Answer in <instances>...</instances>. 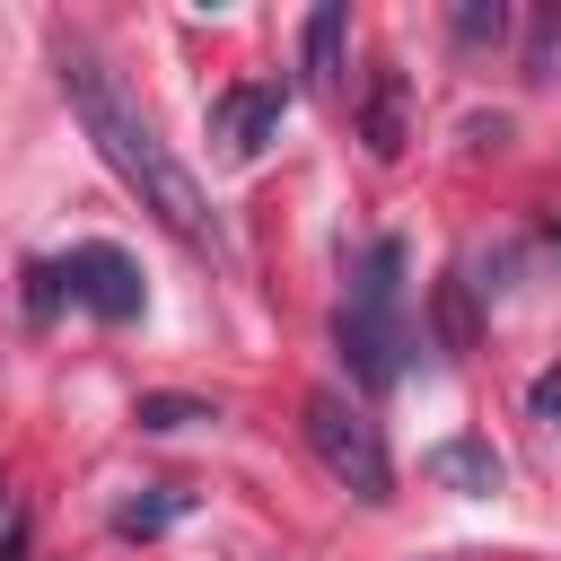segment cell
I'll list each match as a JSON object with an SVG mask.
<instances>
[{
  "mask_svg": "<svg viewBox=\"0 0 561 561\" xmlns=\"http://www.w3.org/2000/svg\"><path fill=\"white\" fill-rule=\"evenodd\" d=\"M61 96H70V114H79V131L96 140V158L140 193V210H149L175 245L210 254V245H219V219H210L202 184L184 175V158L158 140V123L140 114V96H131V88L88 53V44H61Z\"/></svg>",
  "mask_w": 561,
  "mask_h": 561,
  "instance_id": "1",
  "label": "cell"
},
{
  "mask_svg": "<svg viewBox=\"0 0 561 561\" xmlns=\"http://www.w3.org/2000/svg\"><path fill=\"white\" fill-rule=\"evenodd\" d=\"M333 333H342V359H351V377H359L368 394L403 377V245H394V237H377V245L359 254V280H351Z\"/></svg>",
  "mask_w": 561,
  "mask_h": 561,
  "instance_id": "2",
  "label": "cell"
},
{
  "mask_svg": "<svg viewBox=\"0 0 561 561\" xmlns=\"http://www.w3.org/2000/svg\"><path fill=\"white\" fill-rule=\"evenodd\" d=\"M307 447H316V465L351 491V500H394V456H386V438H377V421L351 403V394H333V386H316L307 394Z\"/></svg>",
  "mask_w": 561,
  "mask_h": 561,
  "instance_id": "3",
  "label": "cell"
},
{
  "mask_svg": "<svg viewBox=\"0 0 561 561\" xmlns=\"http://www.w3.org/2000/svg\"><path fill=\"white\" fill-rule=\"evenodd\" d=\"M26 280H35V307L70 298V307H88V316H105V324H131V316H140V263H131L123 245H105V237L70 245L61 263H35Z\"/></svg>",
  "mask_w": 561,
  "mask_h": 561,
  "instance_id": "4",
  "label": "cell"
},
{
  "mask_svg": "<svg viewBox=\"0 0 561 561\" xmlns=\"http://www.w3.org/2000/svg\"><path fill=\"white\" fill-rule=\"evenodd\" d=\"M272 123H280V79H245V88L210 96V140H219V158H254V149L272 140Z\"/></svg>",
  "mask_w": 561,
  "mask_h": 561,
  "instance_id": "5",
  "label": "cell"
},
{
  "mask_svg": "<svg viewBox=\"0 0 561 561\" xmlns=\"http://www.w3.org/2000/svg\"><path fill=\"white\" fill-rule=\"evenodd\" d=\"M359 140H368V158H403V140H412V79H403L394 61H377V70H368Z\"/></svg>",
  "mask_w": 561,
  "mask_h": 561,
  "instance_id": "6",
  "label": "cell"
},
{
  "mask_svg": "<svg viewBox=\"0 0 561 561\" xmlns=\"http://www.w3.org/2000/svg\"><path fill=\"white\" fill-rule=\"evenodd\" d=\"M342 35H351V9H342V0H324V9L307 18V88H316V96H333V88H342Z\"/></svg>",
  "mask_w": 561,
  "mask_h": 561,
  "instance_id": "7",
  "label": "cell"
},
{
  "mask_svg": "<svg viewBox=\"0 0 561 561\" xmlns=\"http://www.w3.org/2000/svg\"><path fill=\"white\" fill-rule=\"evenodd\" d=\"M430 473H438L447 491H500V456H491V438H447V447H430Z\"/></svg>",
  "mask_w": 561,
  "mask_h": 561,
  "instance_id": "8",
  "label": "cell"
},
{
  "mask_svg": "<svg viewBox=\"0 0 561 561\" xmlns=\"http://www.w3.org/2000/svg\"><path fill=\"white\" fill-rule=\"evenodd\" d=\"M175 517H184V491L175 482H149V500H123L114 508V535H167Z\"/></svg>",
  "mask_w": 561,
  "mask_h": 561,
  "instance_id": "9",
  "label": "cell"
},
{
  "mask_svg": "<svg viewBox=\"0 0 561 561\" xmlns=\"http://www.w3.org/2000/svg\"><path fill=\"white\" fill-rule=\"evenodd\" d=\"M140 430H184V421H219L210 403H184V394H140V412H131Z\"/></svg>",
  "mask_w": 561,
  "mask_h": 561,
  "instance_id": "10",
  "label": "cell"
},
{
  "mask_svg": "<svg viewBox=\"0 0 561 561\" xmlns=\"http://www.w3.org/2000/svg\"><path fill=\"white\" fill-rule=\"evenodd\" d=\"M500 35H508V9H500V0H491V9H482V0L456 9V44H500Z\"/></svg>",
  "mask_w": 561,
  "mask_h": 561,
  "instance_id": "11",
  "label": "cell"
},
{
  "mask_svg": "<svg viewBox=\"0 0 561 561\" xmlns=\"http://www.w3.org/2000/svg\"><path fill=\"white\" fill-rule=\"evenodd\" d=\"M535 412H561V368H552V377L535 386Z\"/></svg>",
  "mask_w": 561,
  "mask_h": 561,
  "instance_id": "12",
  "label": "cell"
}]
</instances>
